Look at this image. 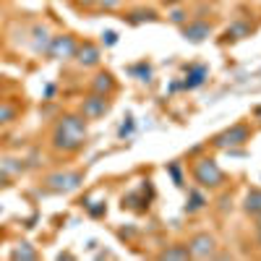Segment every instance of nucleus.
Here are the masks:
<instances>
[{
  "label": "nucleus",
  "instance_id": "obj_1",
  "mask_svg": "<svg viewBox=\"0 0 261 261\" xmlns=\"http://www.w3.org/2000/svg\"><path fill=\"white\" fill-rule=\"evenodd\" d=\"M86 139H89V125H86V118L81 113H65L55 120L53 130H50V146L58 154H79V151L86 146Z\"/></svg>",
  "mask_w": 261,
  "mask_h": 261
},
{
  "label": "nucleus",
  "instance_id": "obj_2",
  "mask_svg": "<svg viewBox=\"0 0 261 261\" xmlns=\"http://www.w3.org/2000/svg\"><path fill=\"white\" fill-rule=\"evenodd\" d=\"M191 175L193 180L199 183L201 188H209V191H217V188H222L227 183V175H225V170L217 165L214 157H201V160H196L191 165Z\"/></svg>",
  "mask_w": 261,
  "mask_h": 261
},
{
  "label": "nucleus",
  "instance_id": "obj_3",
  "mask_svg": "<svg viewBox=\"0 0 261 261\" xmlns=\"http://www.w3.org/2000/svg\"><path fill=\"white\" fill-rule=\"evenodd\" d=\"M84 183V172L79 170H58L45 178V188L53 193H71Z\"/></svg>",
  "mask_w": 261,
  "mask_h": 261
},
{
  "label": "nucleus",
  "instance_id": "obj_4",
  "mask_svg": "<svg viewBox=\"0 0 261 261\" xmlns=\"http://www.w3.org/2000/svg\"><path fill=\"white\" fill-rule=\"evenodd\" d=\"M251 136H253V130L248 123H235L227 130H222V134H217L212 139V146L214 149H232V146H241V144L251 141Z\"/></svg>",
  "mask_w": 261,
  "mask_h": 261
},
{
  "label": "nucleus",
  "instance_id": "obj_5",
  "mask_svg": "<svg viewBox=\"0 0 261 261\" xmlns=\"http://www.w3.org/2000/svg\"><path fill=\"white\" fill-rule=\"evenodd\" d=\"M76 47H79L76 34H53L45 55H47L50 60H73Z\"/></svg>",
  "mask_w": 261,
  "mask_h": 261
},
{
  "label": "nucleus",
  "instance_id": "obj_6",
  "mask_svg": "<svg viewBox=\"0 0 261 261\" xmlns=\"http://www.w3.org/2000/svg\"><path fill=\"white\" fill-rule=\"evenodd\" d=\"M79 113L86 118V120H99L105 118L107 113H110V97H105V94H86L81 99V107H79Z\"/></svg>",
  "mask_w": 261,
  "mask_h": 261
},
{
  "label": "nucleus",
  "instance_id": "obj_7",
  "mask_svg": "<svg viewBox=\"0 0 261 261\" xmlns=\"http://www.w3.org/2000/svg\"><path fill=\"white\" fill-rule=\"evenodd\" d=\"M186 246H188L191 258H212V256H217V238L209 235V232H196Z\"/></svg>",
  "mask_w": 261,
  "mask_h": 261
},
{
  "label": "nucleus",
  "instance_id": "obj_8",
  "mask_svg": "<svg viewBox=\"0 0 261 261\" xmlns=\"http://www.w3.org/2000/svg\"><path fill=\"white\" fill-rule=\"evenodd\" d=\"M73 60H76L79 68H97L99 60H102V50H99L97 42H92V39H84V42H79Z\"/></svg>",
  "mask_w": 261,
  "mask_h": 261
},
{
  "label": "nucleus",
  "instance_id": "obj_9",
  "mask_svg": "<svg viewBox=\"0 0 261 261\" xmlns=\"http://www.w3.org/2000/svg\"><path fill=\"white\" fill-rule=\"evenodd\" d=\"M89 89H92L94 94L113 97V94L118 92V81H115V76H113L110 71H97L94 79H92V84H89Z\"/></svg>",
  "mask_w": 261,
  "mask_h": 261
},
{
  "label": "nucleus",
  "instance_id": "obj_10",
  "mask_svg": "<svg viewBox=\"0 0 261 261\" xmlns=\"http://www.w3.org/2000/svg\"><path fill=\"white\" fill-rule=\"evenodd\" d=\"M50 39H53L50 29H47L45 24H37V27L32 29V50H34L37 55H45V53H47V45H50Z\"/></svg>",
  "mask_w": 261,
  "mask_h": 261
},
{
  "label": "nucleus",
  "instance_id": "obj_11",
  "mask_svg": "<svg viewBox=\"0 0 261 261\" xmlns=\"http://www.w3.org/2000/svg\"><path fill=\"white\" fill-rule=\"evenodd\" d=\"M183 34L188 42H204L212 34V24H206V21H191V24L183 27Z\"/></svg>",
  "mask_w": 261,
  "mask_h": 261
},
{
  "label": "nucleus",
  "instance_id": "obj_12",
  "mask_svg": "<svg viewBox=\"0 0 261 261\" xmlns=\"http://www.w3.org/2000/svg\"><path fill=\"white\" fill-rule=\"evenodd\" d=\"M160 258L162 261H186V258H191V253H188V246L186 243H172V246H167L160 253Z\"/></svg>",
  "mask_w": 261,
  "mask_h": 261
},
{
  "label": "nucleus",
  "instance_id": "obj_13",
  "mask_svg": "<svg viewBox=\"0 0 261 261\" xmlns=\"http://www.w3.org/2000/svg\"><path fill=\"white\" fill-rule=\"evenodd\" d=\"M243 209H246V214H251V217H256V214L261 212V191H258V188H253V191L246 193Z\"/></svg>",
  "mask_w": 261,
  "mask_h": 261
},
{
  "label": "nucleus",
  "instance_id": "obj_14",
  "mask_svg": "<svg viewBox=\"0 0 261 261\" xmlns=\"http://www.w3.org/2000/svg\"><path fill=\"white\" fill-rule=\"evenodd\" d=\"M18 118V107L8 99H0V125H8Z\"/></svg>",
  "mask_w": 261,
  "mask_h": 261
},
{
  "label": "nucleus",
  "instance_id": "obj_15",
  "mask_svg": "<svg viewBox=\"0 0 261 261\" xmlns=\"http://www.w3.org/2000/svg\"><path fill=\"white\" fill-rule=\"evenodd\" d=\"M11 258H24V261H34V258H39V253H37V248H32V243H18L16 248H13V253H11Z\"/></svg>",
  "mask_w": 261,
  "mask_h": 261
},
{
  "label": "nucleus",
  "instance_id": "obj_16",
  "mask_svg": "<svg viewBox=\"0 0 261 261\" xmlns=\"http://www.w3.org/2000/svg\"><path fill=\"white\" fill-rule=\"evenodd\" d=\"M136 209V212H146L149 209V199H144V196L139 193H128L125 199H123V209Z\"/></svg>",
  "mask_w": 261,
  "mask_h": 261
},
{
  "label": "nucleus",
  "instance_id": "obj_17",
  "mask_svg": "<svg viewBox=\"0 0 261 261\" xmlns=\"http://www.w3.org/2000/svg\"><path fill=\"white\" fill-rule=\"evenodd\" d=\"M204 79H206V68H204V65H196V68H191V73L186 79V86H188V89H196V86L204 84Z\"/></svg>",
  "mask_w": 261,
  "mask_h": 261
},
{
  "label": "nucleus",
  "instance_id": "obj_18",
  "mask_svg": "<svg viewBox=\"0 0 261 261\" xmlns=\"http://www.w3.org/2000/svg\"><path fill=\"white\" fill-rule=\"evenodd\" d=\"M0 170L8 172V175L13 178V175H18V172H24V162H21V160H11V157H3V160H0Z\"/></svg>",
  "mask_w": 261,
  "mask_h": 261
},
{
  "label": "nucleus",
  "instance_id": "obj_19",
  "mask_svg": "<svg viewBox=\"0 0 261 261\" xmlns=\"http://www.w3.org/2000/svg\"><path fill=\"white\" fill-rule=\"evenodd\" d=\"M251 32H253V27H248V24H235V27H230L225 32V39H241V37H246Z\"/></svg>",
  "mask_w": 261,
  "mask_h": 261
},
{
  "label": "nucleus",
  "instance_id": "obj_20",
  "mask_svg": "<svg viewBox=\"0 0 261 261\" xmlns=\"http://www.w3.org/2000/svg\"><path fill=\"white\" fill-rule=\"evenodd\" d=\"M204 204H206V201H204L201 193H191V204H188L186 209H188V212H199V209H204Z\"/></svg>",
  "mask_w": 261,
  "mask_h": 261
},
{
  "label": "nucleus",
  "instance_id": "obj_21",
  "mask_svg": "<svg viewBox=\"0 0 261 261\" xmlns=\"http://www.w3.org/2000/svg\"><path fill=\"white\" fill-rule=\"evenodd\" d=\"M123 6V0H97V11H115Z\"/></svg>",
  "mask_w": 261,
  "mask_h": 261
},
{
  "label": "nucleus",
  "instance_id": "obj_22",
  "mask_svg": "<svg viewBox=\"0 0 261 261\" xmlns=\"http://www.w3.org/2000/svg\"><path fill=\"white\" fill-rule=\"evenodd\" d=\"M73 6L84 11H97V0H73Z\"/></svg>",
  "mask_w": 261,
  "mask_h": 261
},
{
  "label": "nucleus",
  "instance_id": "obj_23",
  "mask_svg": "<svg viewBox=\"0 0 261 261\" xmlns=\"http://www.w3.org/2000/svg\"><path fill=\"white\" fill-rule=\"evenodd\" d=\"M11 180H13V178L8 175V172L0 170V188H8V186H11Z\"/></svg>",
  "mask_w": 261,
  "mask_h": 261
},
{
  "label": "nucleus",
  "instance_id": "obj_24",
  "mask_svg": "<svg viewBox=\"0 0 261 261\" xmlns=\"http://www.w3.org/2000/svg\"><path fill=\"white\" fill-rule=\"evenodd\" d=\"M115 39H118L115 32H105V34H102V42H107V45H115Z\"/></svg>",
  "mask_w": 261,
  "mask_h": 261
},
{
  "label": "nucleus",
  "instance_id": "obj_25",
  "mask_svg": "<svg viewBox=\"0 0 261 261\" xmlns=\"http://www.w3.org/2000/svg\"><path fill=\"white\" fill-rule=\"evenodd\" d=\"M105 212H107L105 204H99V206H89V214H92V217H102Z\"/></svg>",
  "mask_w": 261,
  "mask_h": 261
},
{
  "label": "nucleus",
  "instance_id": "obj_26",
  "mask_svg": "<svg viewBox=\"0 0 261 261\" xmlns=\"http://www.w3.org/2000/svg\"><path fill=\"white\" fill-rule=\"evenodd\" d=\"M172 21H175V24H180V21H183V13H180V11H172Z\"/></svg>",
  "mask_w": 261,
  "mask_h": 261
},
{
  "label": "nucleus",
  "instance_id": "obj_27",
  "mask_svg": "<svg viewBox=\"0 0 261 261\" xmlns=\"http://www.w3.org/2000/svg\"><path fill=\"white\" fill-rule=\"evenodd\" d=\"M253 220H256V230H261V212H258V214L253 217Z\"/></svg>",
  "mask_w": 261,
  "mask_h": 261
},
{
  "label": "nucleus",
  "instance_id": "obj_28",
  "mask_svg": "<svg viewBox=\"0 0 261 261\" xmlns=\"http://www.w3.org/2000/svg\"><path fill=\"white\" fill-rule=\"evenodd\" d=\"M256 115H258V118H261V107H256Z\"/></svg>",
  "mask_w": 261,
  "mask_h": 261
},
{
  "label": "nucleus",
  "instance_id": "obj_29",
  "mask_svg": "<svg viewBox=\"0 0 261 261\" xmlns=\"http://www.w3.org/2000/svg\"><path fill=\"white\" fill-rule=\"evenodd\" d=\"M258 243H261V230H258Z\"/></svg>",
  "mask_w": 261,
  "mask_h": 261
}]
</instances>
